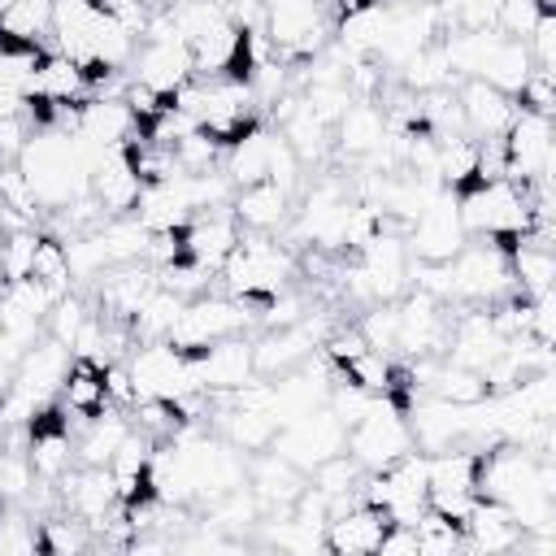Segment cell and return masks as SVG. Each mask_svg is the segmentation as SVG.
Masks as SVG:
<instances>
[{
    "label": "cell",
    "mask_w": 556,
    "mask_h": 556,
    "mask_svg": "<svg viewBox=\"0 0 556 556\" xmlns=\"http://www.w3.org/2000/svg\"><path fill=\"white\" fill-rule=\"evenodd\" d=\"M295 274V256L269 239V235H239V243L230 248V256L222 261L217 278H222V291L243 300L248 308H261L269 295L287 291V278ZM256 317V313H252Z\"/></svg>",
    "instance_id": "1"
},
{
    "label": "cell",
    "mask_w": 556,
    "mask_h": 556,
    "mask_svg": "<svg viewBox=\"0 0 556 556\" xmlns=\"http://www.w3.org/2000/svg\"><path fill=\"white\" fill-rule=\"evenodd\" d=\"M265 35L278 48V61L304 65L334 35L326 0H265Z\"/></svg>",
    "instance_id": "2"
},
{
    "label": "cell",
    "mask_w": 556,
    "mask_h": 556,
    "mask_svg": "<svg viewBox=\"0 0 556 556\" xmlns=\"http://www.w3.org/2000/svg\"><path fill=\"white\" fill-rule=\"evenodd\" d=\"M248 326H252V308L243 300H235L226 291H204V295H195V300L182 304V313H178V321L169 326L165 339L174 348H182L187 356H200L217 339L248 334Z\"/></svg>",
    "instance_id": "3"
},
{
    "label": "cell",
    "mask_w": 556,
    "mask_h": 556,
    "mask_svg": "<svg viewBox=\"0 0 556 556\" xmlns=\"http://www.w3.org/2000/svg\"><path fill=\"white\" fill-rule=\"evenodd\" d=\"M126 369H130V382H135V400H182L191 391H204L195 356H187L169 339L139 343L126 356Z\"/></svg>",
    "instance_id": "4"
},
{
    "label": "cell",
    "mask_w": 556,
    "mask_h": 556,
    "mask_svg": "<svg viewBox=\"0 0 556 556\" xmlns=\"http://www.w3.org/2000/svg\"><path fill=\"white\" fill-rule=\"evenodd\" d=\"M500 139H504V178L508 182H517V187L552 182V161H556L552 117L530 113V109H517Z\"/></svg>",
    "instance_id": "5"
},
{
    "label": "cell",
    "mask_w": 556,
    "mask_h": 556,
    "mask_svg": "<svg viewBox=\"0 0 556 556\" xmlns=\"http://www.w3.org/2000/svg\"><path fill=\"white\" fill-rule=\"evenodd\" d=\"M348 452L356 456L361 469H387L400 456L413 452V434L404 421V408H395L387 395L374 400V408L348 430Z\"/></svg>",
    "instance_id": "6"
},
{
    "label": "cell",
    "mask_w": 556,
    "mask_h": 556,
    "mask_svg": "<svg viewBox=\"0 0 556 556\" xmlns=\"http://www.w3.org/2000/svg\"><path fill=\"white\" fill-rule=\"evenodd\" d=\"M269 447H274L278 456H287L295 469L308 473L317 460H326V456H334V452L348 447V430H343L339 417L321 404V408H313V413H304V417L278 426V434H274Z\"/></svg>",
    "instance_id": "7"
},
{
    "label": "cell",
    "mask_w": 556,
    "mask_h": 556,
    "mask_svg": "<svg viewBox=\"0 0 556 556\" xmlns=\"http://www.w3.org/2000/svg\"><path fill=\"white\" fill-rule=\"evenodd\" d=\"M465 226H460V213H456V195L452 191H439L421 213L417 222L404 230V243H408V256L413 261H452L460 248H465Z\"/></svg>",
    "instance_id": "8"
},
{
    "label": "cell",
    "mask_w": 556,
    "mask_h": 556,
    "mask_svg": "<svg viewBox=\"0 0 556 556\" xmlns=\"http://www.w3.org/2000/svg\"><path fill=\"white\" fill-rule=\"evenodd\" d=\"M365 278H369V291H374V304H395L404 291H408V243L400 230H382L374 235L361 252H356Z\"/></svg>",
    "instance_id": "9"
},
{
    "label": "cell",
    "mask_w": 556,
    "mask_h": 556,
    "mask_svg": "<svg viewBox=\"0 0 556 556\" xmlns=\"http://www.w3.org/2000/svg\"><path fill=\"white\" fill-rule=\"evenodd\" d=\"M87 191L100 200L104 217L135 213L143 182H139L135 161H130V139H126V143H117V148H104V152H100V161L91 165V182H87Z\"/></svg>",
    "instance_id": "10"
},
{
    "label": "cell",
    "mask_w": 556,
    "mask_h": 556,
    "mask_svg": "<svg viewBox=\"0 0 556 556\" xmlns=\"http://www.w3.org/2000/svg\"><path fill=\"white\" fill-rule=\"evenodd\" d=\"M130 78L148 83V87L161 91V96H174L182 83L195 78L191 48H187L182 39H139L135 61H130Z\"/></svg>",
    "instance_id": "11"
},
{
    "label": "cell",
    "mask_w": 556,
    "mask_h": 556,
    "mask_svg": "<svg viewBox=\"0 0 556 556\" xmlns=\"http://www.w3.org/2000/svg\"><path fill=\"white\" fill-rule=\"evenodd\" d=\"M456 104H460V122L469 139H495L504 135V126L517 113V100L500 87H491L486 78H460L456 83Z\"/></svg>",
    "instance_id": "12"
},
{
    "label": "cell",
    "mask_w": 556,
    "mask_h": 556,
    "mask_svg": "<svg viewBox=\"0 0 556 556\" xmlns=\"http://www.w3.org/2000/svg\"><path fill=\"white\" fill-rule=\"evenodd\" d=\"M239 222L230 217V204L226 208H204V213H195L187 226H182V256L187 261H195L200 269H208V274H217L222 269V261L230 256V248L239 243Z\"/></svg>",
    "instance_id": "13"
},
{
    "label": "cell",
    "mask_w": 556,
    "mask_h": 556,
    "mask_svg": "<svg viewBox=\"0 0 556 556\" xmlns=\"http://www.w3.org/2000/svg\"><path fill=\"white\" fill-rule=\"evenodd\" d=\"M70 361H74V352L65 343H56L52 334H43L13 365V387L26 391V395H35L39 404H52L56 391H61V382H65V374H70Z\"/></svg>",
    "instance_id": "14"
},
{
    "label": "cell",
    "mask_w": 556,
    "mask_h": 556,
    "mask_svg": "<svg viewBox=\"0 0 556 556\" xmlns=\"http://www.w3.org/2000/svg\"><path fill=\"white\" fill-rule=\"evenodd\" d=\"M56 491H61V508L74 513V517H83L91 530H96V526L113 513V504H117V486H113L109 465H74V469L56 482Z\"/></svg>",
    "instance_id": "15"
},
{
    "label": "cell",
    "mask_w": 556,
    "mask_h": 556,
    "mask_svg": "<svg viewBox=\"0 0 556 556\" xmlns=\"http://www.w3.org/2000/svg\"><path fill=\"white\" fill-rule=\"evenodd\" d=\"M304 482H308V473L295 469V465H291L287 456H278L274 447L256 452V460L248 465V491L256 495L261 513H287V508L295 504V495L304 491Z\"/></svg>",
    "instance_id": "16"
},
{
    "label": "cell",
    "mask_w": 556,
    "mask_h": 556,
    "mask_svg": "<svg viewBox=\"0 0 556 556\" xmlns=\"http://www.w3.org/2000/svg\"><path fill=\"white\" fill-rule=\"evenodd\" d=\"M195 369H200V387H204V391H239L243 382L256 378L252 339H248V334H230V339L208 343V348L195 356Z\"/></svg>",
    "instance_id": "17"
},
{
    "label": "cell",
    "mask_w": 556,
    "mask_h": 556,
    "mask_svg": "<svg viewBox=\"0 0 556 556\" xmlns=\"http://www.w3.org/2000/svg\"><path fill=\"white\" fill-rule=\"evenodd\" d=\"M230 217H235L239 230H248V235H274V230H282L287 217H291V195L278 191L274 182L235 187V195H230Z\"/></svg>",
    "instance_id": "18"
},
{
    "label": "cell",
    "mask_w": 556,
    "mask_h": 556,
    "mask_svg": "<svg viewBox=\"0 0 556 556\" xmlns=\"http://www.w3.org/2000/svg\"><path fill=\"white\" fill-rule=\"evenodd\" d=\"M382 530H387V513L356 500V504H348L343 513H334V517L326 521V552H339V556L378 552Z\"/></svg>",
    "instance_id": "19"
},
{
    "label": "cell",
    "mask_w": 556,
    "mask_h": 556,
    "mask_svg": "<svg viewBox=\"0 0 556 556\" xmlns=\"http://www.w3.org/2000/svg\"><path fill=\"white\" fill-rule=\"evenodd\" d=\"M330 139H334L339 156L365 161L387 139V113H382V104L378 100H352L343 109V117L330 126Z\"/></svg>",
    "instance_id": "20"
},
{
    "label": "cell",
    "mask_w": 556,
    "mask_h": 556,
    "mask_svg": "<svg viewBox=\"0 0 556 556\" xmlns=\"http://www.w3.org/2000/svg\"><path fill=\"white\" fill-rule=\"evenodd\" d=\"M317 352V339L304 330V321L295 326H278V330H261L252 339V365H256V378H278L287 369H295L304 356Z\"/></svg>",
    "instance_id": "21"
},
{
    "label": "cell",
    "mask_w": 556,
    "mask_h": 556,
    "mask_svg": "<svg viewBox=\"0 0 556 556\" xmlns=\"http://www.w3.org/2000/svg\"><path fill=\"white\" fill-rule=\"evenodd\" d=\"M460 530H465V547L469 552H486V556L491 552H517V543H521V526L495 500H473V508L465 513Z\"/></svg>",
    "instance_id": "22"
},
{
    "label": "cell",
    "mask_w": 556,
    "mask_h": 556,
    "mask_svg": "<svg viewBox=\"0 0 556 556\" xmlns=\"http://www.w3.org/2000/svg\"><path fill=\"white\" fill-rule=\"evenodd\" d=\"M56 395H61V408L74 413L78 421L104 413V408H109L104 365H96V361H87V356H74V361H70V374H65V382H61Z\"/></svg>",
    "instance_id": "23"
},
{
    "label": "cell",
    "mask_w": 556,
    "mask_h": 556,
    "mask_svg": "<svg viewBox=\"0 0 556 556\" xmlns=\"http://www.w3.org/2000/svg\"><path fill=\"white\" fill-rule=\"evenodd\" d=\"M30 96H43L52 104H83V100H91V83H87V70L78 61H70L65 52H43Z\"/></svg>",
    "instance_id": "24"
},
{
    "label": "cell",
    "mask_w": 556,
    "mask_h": 556,
    "mask_svg": "<svg viewBox=\"0 0 556 556\" xmlns=\"http://www.w3.org/2000/svg\"><path fill=\"white\" fill-rule=\"evenodd\" d=\"M269 148H274V130H265V122H256L252 130H243L235 143H226V178L235 187H248V182H265V169H269Z\"/></svg>",
    "instance_id": "25"
},
{
    "label": "cell",
    "mask_w": 556,
    "mask_h": 556,
    "mask_svg": "<svg viewBox=\"0 0 556 556\" xmlns=\"http://www.w3.org/2000/svg\"><path fill=\"white\" fill-rule=\"evenodd\" d=\"M217 430L239 452H265L278 434V421L269 417V408H235L230 404L226 413H217Z\"/></svg>",
    "instance_id": "26"
},
{
    "label": "cell",
    "mask_w": 556,
    "mask_h": 556,
    "mask_svg": "<svg viewBox=\"0 0 556 556\" xmlns=\"http://www.w3.org/2000/svg\"><path fill=\"white\" fill-rule=\"evenodd\" d=\"M278 135L287 139V148L308 165V161H321L326 152H330V126L326 122H317L313 113H308V104L300 100L282 122H278Z\"/></svg>",
    "instance_id": "27"
},
{
    "label": "cell",
    "mask_w": 556,
    "mask_h": 556,
    "mask_svg": "<svg viewBox=\"0 0 556 556\" xmlns=\"http://www.w3.org/2000/svg\"><path fill=\"white\" fill-rule=\"evenodd\" d=\"M91 543H96V530L83 517L65 513V508H52V513L39 517V547L43 552H52V556H78Z\"/></svg>",
    "instance_id": "28"
},
{
    "label": "cell",
    "mask_w": 556,
    "mask_h": 556,
    "mask_svg": "<svg viewBox=\"0 0 556 556\" xmlns=\"http://www.w3.org/2000/svg\"><path fill=\"white\" fill-rule=\"evenodd\" d=\"M182 295H174L169 287H152L148 295H143V304H139V313L130 317V334H135V343H148V339H165L169 334V326L178 321V313H182Z\"/></svg>",
    "instance_id": "29"
},
{
    "label": "cell",
    "mask_w": 556,
    "mask_h": 556,
    "mask_svg": "<svg viewBox=\"0 0 556 556\" xmlns=\"http://www.w3.org/2000/svg\"><path fill=\"white\" fill-rule=\"evenodd\" d=\"M52 30V0H13L0 13V35L9 43H43Z\"/></svg>",
    "instance_id": "30"
},
{
    "label": "cell",
    "mask_w": 556,
    "mask_h": 556,
    "mask_svg": "<svg viewBox=\"0 0 556 556\" xmlns=\"http://www.w3.org/2000/svg\"><path fill=\"white\" fill-rule=\"evenodd\" d=\"M361 478H365V469L356 465V456H352L348 447L334 452V456H326V460H317V465L308 469V482H313L326 500H356Z\"/></svg>",
    "instance_id": "31"
},
{
    "label": "cell",
    "mask_w": 556,
    "mask_h": 556,
    "mask_svg": "<svg viewBox=\"0 0 556 556\" xmlns=\"http://www.w3.org/2000/svg\"><path fill=\"white\" fill-rule=\"evenodd\" d=\"M39 547V517L26 504L0 500V556H30Z\"/></svg>",
    "instance_id": "32"
},
{
    "label": "cell",
    "mask_w": 556,
    "mask_h": 556,
    "mask_svg": "<svg viewBox=\"0 0 556 556\" xmlns=\"http://www.w3.org/2000/svg\"><path fill=\"white\" fill-rule=\"evenodd\" d=\"M30 278H39L43 287H52L56 295L74 291V274H70V256H65V239L52 230H39L35 239V261H30Z\"/></svg>",
    "instance_id": "33"
},
{
    "label": "cell",
    "mask_w": 556,
    "mask_h": 556,
    "mask_svg": "<svg viewBox=\"0 0 556 556\" xmlns=\"http://www.w3.org/2000/svg\"><path fill=\"white\" fill-rule=\"evenodd\" d=\"M91 313H96V304H91L87 295L65 291V295L52 304V313H48V321H43V334H52L56 343L74 348V339H78V330L87 326V317H91Z\"/></svg>",
    "instance_id": "34"
},
{
    "label": "cell",
    "mask_w": 556,
    "mask_h": 556,
    "mask_svg": "<svg viewBox=\"0 0 556 556\" xmlns=\"http://www.w3.org/2000/svg\"><path fill=\"white\" fill-rule=\"evenodd\" d=\"M413 530H417V552H421V556H447V552H460V547H465L460 521H447V517H439V513H430V508L413 521Z\"/></svg>",
    "instance_id": "35"
},
{
    "label": "cell",
    "mask_w": 556,
    "mask_h": 556,
    "mask_svg": "<svg viewBox=\"0 0 556 556\" xmlns=\"http://www.w3.org/2000/svg\"><path fill=\"white\" fill-rule=\"evenodd\" d=\"M35 239H39V230H35V226L4 230V235H0V282H17V278H26V274H30Z\"/></svg>",
    "instance_id": "36"
},
{
    "label": "cell",
    "mask_w": 556,
    "mask_h": 556,
    "mask_svg": "<svg viewBox=\"0 0 556 556\" xmlns=\"http://www.w3.org/2000/svg\"><path fill=\"white\" fill-rule=\"evenodd\" d=\"M552 0H500L495 9V30L508 35V39H526L530 26L539 22V13L547 9Z\"/></svg>",
    "instance_id": "37"
},
{
    "label": "cell",
    "mask_w": 556,
    "mask_h": 556,
    "mask_svg": "<svg viewBox=\"0 0 556 556\" xmlns=\"http://www.w3.org/2000/svg\"><path fill=\"white\" fill-rule=\"evenodd\" d=\"M521 43H526L534 70H547V74L556 70V13H552V4L539 13V22L530 26V35Z\"/></svg>",
    "instance_id": "38"
},
{
    "label": "cell",
    "mask_w": 556,
    "mask_h": 556,
    "mask_svg": "<svg viewBox=\"0 0 556 556\" xmlns=\"http://www.w3.org/2000/svg\"><path fill=\"white\" fill-rule=\"evenodd\" d=\"M395 326H400L395 304H369L365 317L356 321V330L365 334V343H369L374 352H391V348H395Z\"/></svg>",
    "instance_id": "39"
},
{
    "label": "cell",
    "mask_w": 556,
    "mask_h": 556,
    "mask_svg": "<svg viewBox=\"0 0 556 556\" xmlns=\"http://www.w3.org/2000/svg\"><path fill=\"white\" fill-rule=\"evenodd\" d=\"M513 100H517V109H530V113L552 117V113H556V78H552L547 70H530Z\"/></svg>",
    "instance_id": "40"
},
{
    "label": "cell",
    "mask_w": 556,
    "mask_h": 556,
    "mask_svg": "<svg viewBox=\"0 0 556 556\" xmlns=\"http://www.w3.org/2000/svg\"><path fill=\"white\" fill-rule=\"evenodd\" d=\"M148 4V13H165V9H174V4H182V0H143Z\"/></svg>",
    "instance_id": "41"
}]
</instances>
